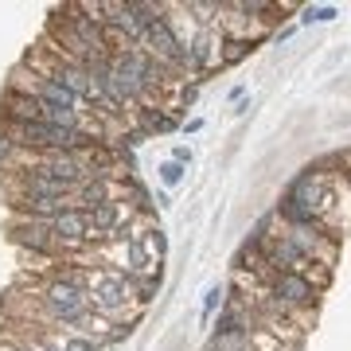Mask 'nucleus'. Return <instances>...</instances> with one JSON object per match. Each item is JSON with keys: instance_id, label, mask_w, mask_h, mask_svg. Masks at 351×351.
Segmentation results:
<instances>
[{"instance_id": "nucleus-1", "label": "nucleus", "mask_w": 351, "mask_h": 351, "mask_svg": "<svg viewBox=\"0 0 351 351\" xmlns=\"http://www.w3.org/2000/svg\"><path fill=\"white\" fill-rule=\"evenodd\" d=\"M39 304H43L47 316L51 320H59V324H78V320L90 313L86 289L75 285V281H66V277H59V274L39 289Z\"/></svg>"}, {"instance_id": "nucleus-2", "label": "nucleus", "mask_w": 351, "mask_h": 351, "mask_svg": "<svg viewBox=\"0 0 351 351\" xmlns=\"http://www.w3.org/2000/svg\"><path fill=\"white\" fill-rule=\"evenodd\" d=\"M86 297H90V308L106 320V316L121 313V308L129 304L133 281H129V274H106V269H98V274H90Z\"/></svg>"}, {"instance_id": "nucleus-3", "label": "nucleus", "mask_w": 351, "mask_h": 351, "mask_svg": "<svg viewBox=\"0 0 351 351\" xmlns=\"http://www.w3.org/2000/svg\"><path fill=\"white\" fill-rule=\"evenodd\" d=\"M269 304L277 308H308L316 304V285L304 274H269Z\"/></svg>"}, {"instance_id": "nucleus-4", "label": "nucleus", "mask_w": 351, "mask_h": 351, "mask_svg": "<svg viewBox=\"0 0 351 351\" xmlns=\"http://www.w3.org/2000/svg\"><path fill=\"white\" fill-rule=\"evenodd\" d=\"M86 211L82 207H66V211H59L55 219H51V234H55V242H59V250H82L86 246Z\"/></svg>"}, {"instance_id": "nucleus-5", "label": "nucleus", "mask_w": 351, "mask_h": 351, "mask_svg": "<svg viewBox=\"0 0 351 351\" xmlns=\"http://www.w3.org/2000/svg\"><path fill=\"white\" fill-rule=\"evenodd\" d=\"M0 113H4L8 125H32V121H43V101L32 98V94H24V90L8 86V94H4V101H0Z\"/></svg>"}, {"instance_id": "nucleus-6", "label": "nucleus", "mask_w": 351, "mask_h": 351, "mask_svg": "<svg viewBox=\"0 0 351 351\" xmlns=\"http://www.w3.org/2000/svg\"><path fill=\"white\" fill-rule=\"evenodd\" d=\"M86 242H98V239H121V207L117 203H98L86 211Z\"/></svg>"}, {"instance_id": "nucleus-7", "label": "nucleus", "mask_w": 351, "mask_h": 351, "mask_svg": "<svg viewBox=\"0 0 351 351\" xmlns=\"http://www.w3.org/2000/svg\"><path fill=\"white\" fill-rule=\"evenodd\" d=\"M12 242L20 246H32L36 254H55L59 250V242L51 234V223H39V219H24V223L12 226Z\"/></svg>"}, {"instance_id": "nucleus-8", "label": "nucleus", "mask_w": 351, "mask_h": 351, "mask_svg": "<svg viewBox=\"0 0 351 351\" xmlns=\"http://www.w3.org/2000/svg\"><path fill=\"white\" fill-rule=\"evenodd\" d=\"M113 184L110 176H90L82 188H75V195H71V203L75 207H82V211H90V207H98V203H113Z\"/></svg>"}, {"instance_id": "nucleus-9", "label": "nucleus", "mask_w": 351, "mask_h": 351, "mask_svg": "<svg viewBox=\"0 0 351 351\" xmlns=\"http://www.w3.org/2000/svg\"><path fill=\"white\" fill-rule=\"evenodd\" d=\"M336 16H339L336 4H308V8H301V24H328Z\"/></svg>"}, {"instance_id": "nucleus-10", "label": "nucleus", "mask_w": 351, "mask_h": 351, "mask_svg": "<svg viewBox=\"0 0 351 351\" xmlns=\"http://www.w3.org/2000/svg\"><path fill=\"white\" fill-rule=\"evenodd\" d=\"M223 55H219V63H223V66H230V63H239V59H246V55H250V39H226V43H223Z\"/></svg>"}, {"instance_id": "nucleus-11", "label": "nucleus", "mask_w": 351, "mask_h": 351, "mask_svg": "<svg viewBox=\"0 0 351 351\" xmlns=\"http://www.w3.org/2000/svg\"><path fill=\"white\" fill-rule=\"evenodd\" d=\"M156 172H160V184H164V188H176V184L184 180V172H188V168H184V164H176V160H164Z\"/></svg>"}, {"instance_id": "nucleus-12", "label": "nucleus", "mask_w": 351, "mask_h": 351, "mask_svg": "<svg viewBox=\"0 0 351 351\" xmlns=\"http://www.w3.org/2000/svg\"><path fill=\"white\" fill-rule=\"evenodd\" d=\"M145 125H149L152 133H172L176 117H172V113H145Z\"/></svg>"}, {"instance_id": "nucleus-13", "label": "nucleus", "mask_w": 351, "mask_h": 351, "mask_svg": "<svg viewBox=\"0 0 351 351\" xmlns=\"http://www.w3.org/2000/svg\"><path fill=\"white\" fill-rule=\"evenodd\" d=\"M223 301H226V285H211L207 293H203V316H211Z\"/></svg>"}, {"instance_id": "nucleus-14", "label": "nucleus", "mask_w": 351, "mask_h": 351, "mask_svg": "<svg viewBox=\"0 0 351 351\" xmlns=\"http://www.w3.org/2000/svg\"><path fill=\"white\" fill-rule=\"evenodd\" d=\"M98 343L101 339H94V336H71V339H63V351H98Z\"/></svg>"}, {"instance_id": "nucleus-15", "label": "nucleus", "mask_w": 351, "mask_h": 351, "mask_svg": "<svg viewBox=\"0 0 351 351\" xmlns=\"http://www.w3.org/2000/svg\"><path fill=\"white\" fill-rule=\"evenodd\" d=\"M172 160L188 168V164H191V149H188V145H176V149H172Z\"/></svg>"}, {"instance_id": "nucleus-16", "label": "nucleus", "mask_w": 351, "mask_h": 351, "mask_svg": "<svg viewBox=\"0 0 351 351\" xmlns=\"http://www.w3.org/2000/svg\"><path fill=\"white\" fill-rule=\"evenodd\" d=\"M8 156H12V141L4 137V129H0V164L8 160Z\"/></svg>"}, {"instance_id": "nucleus-17", "label": "nucleus", "mask_w": 351, "mask_h": 351, "mask_svg": "<svg viewBox=\"0 0 351 351\" xmlns=\"http://www.w3.org/2000/svg\"><path fill=\"white\" fill-rule=\"evenodd\" d=\"M4 351H27V348H4Z\"/></svg>"}, {"instance_id": "nucleus-18", "label": "nucleus", "mask_w": 351, "mask_h": 351, "mask_svg": "<svg viewBox=\"0 0 351 351\" xmlns=\"http://www.w3.org/2000/svg\"><path fill=\"white\" fill-rule=\"evenodd\" d=\"M348 180H351V176H348Z\"/></svg>"}]
</instances>
